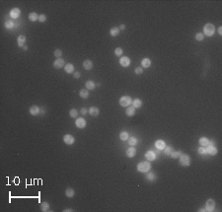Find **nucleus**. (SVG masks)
<instances>
[{"label":"nucleus","mask_w":222,"mask_h":212,"mask_svg":"<svg viewBox=\"0 0 222 212\" xmlns=\"http://www.w3.org/2000/svg\"><path fill=\"white\" fill-rule=\"evenodd\" d=\"M151 169V164L149 162H140L137 165V171L140 173H147Z\"/></svg>","instance_id":"1"},{"label":"nucleus","mask_w":222,"mask_h":212,"mask_svg":"<svg viewBox=\"0 0 222 212\" xmlns=\"http://www.w3.org/2000/svg\"><path fill=\"white\" fill-rule=\"evenodd\" d=\"M214 33H215V28L212 24L208 23L203 27V35H205L207 37H211Z\"/></svg>","instance_id":"2"},{"label":"nucleus","mask_w":222,"mask_h":212,"mask_svg":"<svg viewBox=\"0 0 222 212\" xmlns=\"http://www.w3.org/2000/svg\"><path fill=\"white\" fill-rule=\"evenodd\" d=\"M191 164V158L186 154H182L180 156V165L183 167H188Z\"/></svg>","instance_id":"3"},{"label":"nucleus","mask_w":222,"mask_h":212,"mask_svg":"<svg viewBox=\"0 0 222 212\" xmlns=\"http://www.w3.org/2000/svg\"><path fill=\"white\" fill-rule=\"evenodd\" d=\"M132 103L131 98L129 96H123L120 99V105L122 106V107H128V106Z\"/></svg>","instance_id":"4"},{"label":"nucleus","mask_w":222,"mask_h":212,"mask_svg":"<svg viewBox=\"0 0 222 212\" xmlns=\"http://www.w3.org/2000/svg\"><path fill=\"white\" fill-rule=\"evenodd\" d=\"M206 151L210 155H216L217 154V149H216V147L212 144V142H209V144L206 146Z\"/></svg>","instance_id":"5"},{"label":"nucleus","mask_w":222,"mask_h":212,"mask_svg":"<svg viewBox=\"0 0 222 212\" xmlns=\"http://www.w3.org/2000/svg\"><path fill=\"white\" fill-rule=\"evenodd\" d=\"M215 208V201L213 199H208L206 201V211H213Z\"/></svg>","instance_id":"6"},{"label":"nucleus","mask_w":222,"mask_h":212,"mask_svg":"<svg viewBox=\"0 0 222 212\" xmlns=\"http://www.w3.org/2000/svg\"><path fill=\"white\" fill-rule=\"evenodd\" d=\"M63 141H64L66 144H68V145H71V144H73V143H74L75 139H74V137H73L72 135H70V134H66V135L63 136Z\"/></svg>","instance_id":"7"},{"label":"nucleus","mask_w":222,"mask_h":212,"mask_svg":"<svg viewBox=\"0 0 222 212\" xmlns=\"http://www.w3.org/2000/svg\"><path fill=\"white\" fill-rule=\"evenodd\" d=\"M76 126L78 128H84V127L86 126V120L84 119L83 118H79L76 119V122H75Z\"/></svg>","instance_id":"8"},{"label":"nucleus","mask_w":222,"mask_h":212,"mask_svg":"<svg viewBox=\"0 0 222 212\" xmlns=\"http://www.w3.org/2000/svg\"><path fill=\"white\" fill-rule=\"evenodd\" d=\"M120 63H121V65L123 66V67H128L129 66L130 64V59L128 57H126V56H122L120 60Z\"/></svg>","instance_id":"9"},{"label":"nucleus","mask_w":222,"mask_h":212,"mask_svg":"<svg viewBox=\"0 0 222 212\" xmlns=\"http://www.w3.org/2000/svg\"><path fill=\"white\" fill-rule=\"evenodd\" d=\"M20 14H21V11H20V9H18V8H13L11 11H10V16H11L12 18H14V19L18 18L20 16Z\"/></svg>","instance_id":"10"},{"label":"nucleus","mask_w":222,"mask_h":212,"mask_svg":"<svg viewBox=\"0 0 222 212\" xmlns=\"http://www.w3.org/2000/svg\"><path fill=\"white\" fill-rule=\"evenodd\" d=\"M145 157L148 161H153L155 160V158H156V155L154 153V151H147L146 154H145Z\"/></svg>","instance_id":"11"},{"label":"nucleus","mask_w":222,"mask_h":212,"mask_svg":"<svg viewBox=\"0 0 222 212\" xmlns=\"http://www.w3.org/2000/svg\"><path fill=\"white\" fill-rule=\"evenodd\" d=\"M136 154V150H135V148L134 147H129L128 150H126V156H128V158H132L134 157Z\"/></svg>","instance_id":"12"},{"label":"nucleus","mask_w":222,"mask_h":212,"mask_svg":"<svg viewBox=\"0 0 222 212\" xmlns=\"http://www.w3.org/2000/svg\"><path fill=\"white\" fill-rule=\"evenodd\" d=\"M155 146H156V148L158 150H163L164 148L166 147V144H165V142L163 140H157L155 142Z\"/></svg>","instance_id":"13"},{"label":"nucleus","mask_w":222,"mask_h":212,"mask_svg":"<svg viewBox=\"0 0 222 212\" xmlns=\"http://www.w3.org/2000/svg\"><path fill=\"white\" fill-rule=\"evenodd\" d=\"M63 65H64V60L61 59V58H58L54 62V66L55 68H61V67H63Z\"/></svg>","instance_id":"14"},{"label":"nucleus","mask_w":222,"mask_h":212,"mask_svg":"<svg viewBox=\"0 0 222 212\" xmlns=\"http://www.w3.org/2000/svg\"><path fill=\"white\" fill-rule=\"evenodd\" d=\"M83 67L85 68V69H87V70L92 69V67H93V62H92L90 59H86L85 61L83 62Z\"/></svg>","instance_id":"15"},{"label":"nucleus","mask_w":222,"mask_h":212,"mask_svg":"<svg viewBox=\"0 0 222 212\" xmlns=\"http://www.w3.org/2000/svg\"><path fill=\"white\" fill-rule=\"evenodd\" d=\"M25 42H26V37L25 36L21 35L18 37V46L20 47H23L25 46Z\"/></svg>","instance_id":"16"},{"label":"nucleus","mask_w":222,"mask_h":212,"mask_svg":"<svg viewBox=\"0 0 222 212\" xmlns=\"http://www.w3.org/2000/svg\"><path fill=\"white\" fill-rule=\"evenodd\" d=\"M141 65L143 68H148L151 65V60L149 58H143L141 61Z\"/></svg>","instance_id":"17"},{"label":"nucleus","mask_w":222,"mask_h":212,"mask_svg":"<svg viewBox=\"0 0 222 212\" xmlns=\"http://www.w3.org/2000/svg\"><path fill=\"white\" fill-rule=\"evenodd\" d=\"M89 113H90L91 115H93V116H97V115L99 114V109L96 108V107H92V108H90V110H89Z\"/></svg>","instance_id":"18"},{"label":"nucleus","mask_w":222,"mask_h":212,"mask_svg":"<svg viewBox=\"0 0 222 212\" xmlns=\"http://www.w3.org/2000/svg\"><path fill=\"white\" fill-rule=\"evenodd\" d=\"M40 112V109L37 107V106H32V107L30 108V113L31 114H33V115H37Z\"/></svg>","instance_id":"19"},{"label":"nucleus","mask_w":222,"mask_h":212,"mask_svg":"<svg viewBox=\"0 0 222 212\" xmlns=\"http://www.w3.org/2000/svg\"><path fill=\"white\" fill-rule=\"evenodd\" d=\"M146 179H148V181L153 182V181H155L156 176H155V174L152 173V172H147V174H146Z\"/></svg>","instance_id":"20"},{"label":"nucleus","mask_w":222,"mask_h":212,"mask_svg":"<svg viewBox=\"0 0 222 212\" xmlns=\"http://www.w3.org/2000/svg\"><path fill=\"white\" fill-rule=\"evenodd\" d=\"M64 70L66 73H72L74 71V66L73 64H71V63H68V64H66L64 66Z\"/></svg>","instance_id":"21"},{"label":"nucleus","mask_w":222,"mask_h":212,"mask_svg":"<svg viewBox=\"0 0 222 212\" xmlns=\"http://www.w3.org/2000/svg\"><path fill=\"white\" fill-rule=\"evenodd\" d=\"M126 114H128V116H132L135 114V108L134 107H128V109H126Z\"/></svg>","instance_id":"22"},{"label":"nucleus","mask_w":222,"mask_h":212,"mask_svg":"<svg viewBox=\"0 0 222 212\" xmlns=\"http://www.w3.org/2000/svg\"><path fill=\"white\" fill-rule=\"evenodd\" d=\"M119 33H120V29H119V28H117V27L112 28V29H111V31H110V34H111V36H112V37H115V36H118V35H119Z\"/></svg>","instance_id":"23"},{"label":"nucleus","mask_w":222,"mask_h":212,"mask_svg":"<svg viewBox=\"0 0 222 212\" xmlns=\"http://www.w3.org/2000/svg\"><path fill=\"white\" fill-rule=\"evenodd\" d=\"M38 19H39V16H38V14H37V13L32 12V13H30V14H29V20H30V21H32V22H35V21H37Z\"/></svg>","instance_id":"24"},{"label":"nucleus","mask_w":222,"mask_h":212,"mask_svg":"<svg viewBox=\"0 0 222 212\" xmlns=\"http://www.w3.org/2000/svg\"><path fill=\"white\" fill-rule=\"evenodd\" d=\"M199 144L202 146H203V147H206L209 144V141H208V139L206 138V137H202V138L199 139Z\"/></svg>","instance_id":"25"},{"label":"nucleus","mask_w":222,"mask_h":212,"mask_svg":"<svg viewBox=\"0 0 222 212\" xmlns=\"http://www.w3.org/2000/svg\"><path fill=\"white\" fill-rule=\"evenodd\" d=\"M79 95H80L81 98H87V97L89 96V92H88L87 89H82V90L80 91Z\"/></svg>","instance_id":"26"},{"label":"nucleus","mask_w":222,"mask_h":212,"mask_svg":"<svg viewBox=\"0 0 222 212\" xmlns=\"http://www.w3.org/2000/svg\"><path fill=\"white\" fill-rule=\"evenodd\" d=\"M132 104H133V107H134L135 109H138V108H140V107H141L142 102H141L139 99H135V100L132 102Z\"/></svg>","instance_id":"27"},{"label":"nucleus","mask_w":222,"mask_h":212,"mask_svg":"<svg viewBox=\"0 0 222 212\" xmlns=\"http://www.w3.org/2000/svg\"><path fill=\"white\" fill-rule=\"evenodd\" d=\"M85 86H86L87 90H93L95 88V83L93 81H87L86 84H85Z\"/></svg>","instance_id":"28"},{"label":"nucleus","mask_w":222,"mask_h":212,"mask_svg":"<svg viewBox=\"0 0 222 212\" xmlns=\"http://www.w3.org/2000/svg\"><path fill=\"white\" fill-rule=\"evenodd\" d=\"M40 209H41V211H44V212L48 211V209H49V204L45 201V202H43V203L40 204Z\"/></svg>","instance_id":"29"},{"label":"nucleus","mask_w":222,"mask_h":212,"mask_svg":"<svg viewBox=\"0 0 222 212\" xmlns=\"http://www.w3.org/2000/svg\"><path fill=\"white\" fill-rule=\"evenodd\" d=\"M65 194L67 197H73L74 196V190L72 188H67L65 190Z\"/></svg>","instance_id":"30"},{"label":"nucleus","mask_w":222,"mask_h":212,"mask_svg":"<svg viewBox=\"0 0 222 212\" xmlns=\"http://www.w3.org/2000/svg\"><path fill=\"white\" fill-rule=\"evenodd\" d=\"M183 153L181 152V151H175V152H172L171 153V157L173 158V159H177V158H180V156H181Z\"/></svg>","instance_id":"31"},{"label":"nucleus","mask_w":222,"mask_h":212,"mask_svg":"<svg viewBox=\"0 0 222 212\" xmlns=\"http://www.w3.org/2000/svg\"><path fill=\"white\" fill-rule=\"evenodd\" d=\"M69 115L71 116V118H77V115H78V111L75 110V109H72L70 112H69Z\"/></svg>","instance_id":"32"},{"label":"nucleus","mask_w":222,"mask_h":212,"mask_svg":"<svg viewBox=\"0 0 222 212\" xmlns=\"http://www.w3.org/2000/svg\"><path fill=\"white\" fill-rule=\"evenodd\" d=\"M197 152H198V154L205 155V154L207 153V151H206V147H203V146L199 147V148H198V150H197Z\"/></svg>","instance_id":"33"},{"label":"nucleus","mask_w":222,"mask_h":212,"mask_svg":"<svg viewBox=\"0 0 222 212\" xmlns=\"http://www.w3.org/2000/svg\"><path fill=\"white\" fill-rule=\"evenodd\" d=\"M136 143H137V139L135 138V137H129V138H128V144L129 145L134 146Z\"/></svg>","instance_id":"34"},{"label":"nucleus","mask_w":222,"mask_h":212,"mask_svg":"<svg viewBox=\"0 0 222 212\" xmlns=\"http://www.w3.org/2000/svg\"><path fill=\"white\" fill-rule=\"evenodd\" d=\"M120 138H121V140H128V139L129 138L128 132H121V135H120Z\"/></svg>","instance_id":"35"},{"label":"nucleus","mask_w":222,"mask_h":212,"mask_svg":"<svg viewBox=\"0 0 222 212\" xmlns=\"http://www.w3.org/2000/svg\"><path fill=\"white\" fill-rule=\"evenodd\" d=\"M164 153H165V155H171V153H172V147H170V146L165 147L164 148Z\"/></svg>","instance_id":"36"},{"label":"nucleus","mask_w":222,"mask_h":212,"mask_svg":"<svg viewBox=\"0 0 222 212\" xmlns=\"http://www.w3.org/2000/svg\"><path fill=\"white\" fill-rule=\"evenodd\" d=\"M204 39V35L202 33H198L195 35V40H202Z\"/></svg>","instance_id":"37"},{"label":"nucleus","mask_w":222,"mask_h":212,"mask_svg":"<svg viewBox=\"0 0 222 212\" xmlns=\"http://www.w3.org/2000/svg\"><path fill=\"white\" fill-rule=\"evenodd\" d=\"M114 54L118 55V56L121 55V54H122V49H121V47H117V48L114 49Z\"/></svg>","instance_id":"38"},{"label":"nucleus","mask_w":222,"mask_h":212,"mask_svg":"<svg viewBox=\"0 0 222 212\" xmlns=\"http://www.w3.org/2000/svg\"><path fill=\"white\" fill-rule=\"evenodd\" d=\"M46 20H47V16H46V15L41 14V15L39 16V21H40V22L44 23V22H46Z\"/></svg>","instance_id":"39"},{"label":"nucleus","mask_w":222,"mask_h":212,"mask_svg":"<svg viewBox=\"0 0 222 212\" xmlns=\"http://www.w3.org/2000/svg\"><path fill=\"white\" fill-rule=\"evenodd\" d=\"M5 27L7 29H11L13 27V22H11V21H6L5 22Z\"/></svg>","instance_id":"40"},{"label":"nucleus","mask_w":222,"mask_h":212,"mask_svg":"<svg viewBox=\"0 0 222 212\" xmlns=\"http://www.w3.org/2000/svg\"><path fill=\"white\" fill-rule=\"evenodd\" d=\"M61 54H62V51H61L60 49H55V50H54V55H55L56 57H60Z\"/></svg>","instance_id":"41"},{"label":"nucleus","mask_w":222,"mask_h":212,"mask_svg":"<svg viewBox=\"0 0 222 212\" xmlns=\"http://www.w3.org/2000/svg\"><path fill=\"white\" fill-rule=\"evenodd\" d=\"M142 68L141 67H137L136 69H135V74H141L142 73Z\"/></svg>","instance_id":"42"},{"label":"nucleus","mask_w":222,"mask_h":212,"mask_svg":"<svg viewBox=\"0 0 222 212\" xmlns=\"http://www.w3.org/2000/svg\"><path fill=\"white\" fill-rule=\"evenodd\" d=\"M87 113H88V111H87L85 108H82V109L80 110V113H81V114H86Z\"/></svg>","instance_id":"43"},{"label":"nucleus","mask_w":222,"mask_h":212,"mask_svg":"<svg viewBox=\"0 0 222 212\" xmlns=\"http://www.w3.org/2000/svg\"><path fill=\"white\" fill-rule=\"evenodd\" d=\"M73 76H74V78L77 79V78H79V77L81 76V74H80L79 72H74V75H73Z\"/></svg>","instance_id":"44"},{"label":"nucleus","mask_w":222,"mask_h":212,"mask_svg":"<svg viewBox=\"0 0 222 212\" xmlns=\"http://www.w3.org/2000/svg\"><path fill=\"white\" fill-rule=\"evenodd\" d=\"M218 33H219L220 36L222 35V27H219V28H218Z\"/></svg>","instance_id":"45"},{"label":"nucleus","mask_w":222,"mask_h":212,"mask_svg":"<svg viewBox=\"0 0 222 212\" xmlns=\"http://www.w3.org/2000/svg\"><path fill=\"white\" fill-rule=\"evenodd\" d=\"M124 29H125V25H123V24H122V25H121V26H120V30H124Z\"/></svg>","instance_id":"46"},{"label":"nucleus","mask_w":222,"mask_h":212,"mask_svg":"<svg viewBox=\"0 0 222 212\" xmlns=\"http://www.w3.org/2000/svg\"><path fill=\"white\" fill-rule=\"evenodd\" d=\"M154 153H155V155H159V154H160V152H159V151H158V150L154 151Z\"/></svg>","instance_id":"47"},{"label":"nucleus","mask_w":222,"mask_h":212,"mask_svg":"<svg viewBox=\"0 0 222 212\" xmlns=\"http://www.w3.org/2000/svg\"><path fill=\"white\" fill-rule=\"evenodd\" d=\"M23 48H24V50H27V49H28V46H24Z\"/></svg>","instance_id":"48"},{"label":"nucleus","mask_w":222,"mask_h":212,"mask_svg":"<svg viewBox=\"0 0 222 212\" xmlns=\"http://www.w3.org/2000/svg\"><path fill=\"white\" fill-rule=\"evenodd\" d=\"M63 211H72V209H69V208H68V209H64Z\"/></svg>","instance_id":"49"},{"label":"nucleus","mask_w":222,"mask_h":212,"mask_svg":"<svg viewBox=\"0 0 222 212\" xmlns=\"http://www.w3.org/2000/svg\"><path fill=\"white\" fill-rule=\"evenodd\" d=\"M199 211H206L205 209H203V208H202V209H199Z\"/></svg>","instance_id":"50"}]
</instances>
